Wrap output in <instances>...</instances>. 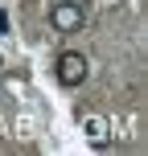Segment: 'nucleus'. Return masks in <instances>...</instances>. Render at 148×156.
<instances>
[{"label": "nucleus", "instance_id": "nucleus-1", "mask_svg": "<svg viewBox=\"0 0 148 156\" xmlns=\"http://www.w3.org/2000/svg\"><path fill=\"white\" fill-rule=\"evenodd\" d=\"M86 78V58L82 54H62L58 58V82L62 86H78Z\"/></svg>", "mask_w": 148, "mask_h": 156}, {"label": "nucleus", "instance_id": "nucleus-2", "mask_svg": "<svg viewBox=\"0 0 148 156\" xmlns=\"http://www.w3.org/2000/svg\"><path fill=\"white\" fill-rule=\"evenodd\" d=\"M49 21H54V29H58V33H74L78 25H82V8L70 4V0H62V4H54Z\"/></svg>", "mask_w": 148, "mask_h": 156}, {"label": "nucleus", "instance_id": "nucleus-3", "mask_svg": "<svg viewBox=\"0 0 148 156\" xmlns=\"http://www.w3.org/2000/svg\"><path fill=\"white\" fill-rule=\"evenodd\" d=\"M86 136H91V144H107V123L103 119H86Z\"/></svg>", "mask_w": 148, "mask_h": 156}]
</instances>
